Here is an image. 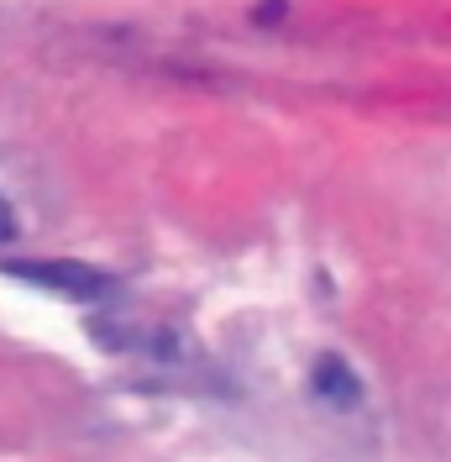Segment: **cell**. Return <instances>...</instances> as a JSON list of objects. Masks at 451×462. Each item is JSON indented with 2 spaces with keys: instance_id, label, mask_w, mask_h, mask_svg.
Segmentation results:
<instances>
[{
  "instance_id": "1",
  "label": "cell",
  "mask_w": 451,
  "mask_h": 462,
  "mask_svg": "<svg viewBox=\"0 0 451 462\" xmlns=\"http://www.w3.org/2000/svg\"><path fill=\"white\" fill-rule=\"evenodd\" d=\"M11 279H27V284H42V289H58V294H69V300H100V294H111V279L100 273V268H85V263H11L5 268Z\"/></svg>"
},
{
  "instance_id": "2",
  "label": "cell",
  "mask_w": 451,
  "mask_h": 462,
  "mask_svg": "<svg viewBox=\"0 0 451 462\" xmlns=\"http://www.w3.org/2000/svg\"><path fill=\"white\" fill-rule=\"evenodd\" d=\"M315 394L341 404V410H352V404H363V378L346 368V357H331V352H326V357L315 363Z\"/></svg>"
},
{
  "instance_id": "3",
  "label": "cell",
  "mask_w": 451,
  "mask_h": 462,
  "mask_svg": "<svg viewBox=\"0 0 451 462\" xmlns=\"http://www.w3.org/2000/svg\"><path fill=\"white\" fill-rule=\"evenodd\" d=\"M16 236V210L5 205V195H0V242H11Z\"/></svg>"
}]
</instances>
